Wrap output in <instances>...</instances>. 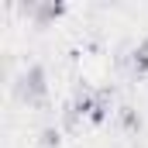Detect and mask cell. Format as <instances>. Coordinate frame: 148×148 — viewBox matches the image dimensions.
<instances>
[{"label": "cell", "mask_w": 148, "mask_h": 148, "mask_svg": "<svg viewBox=\"0 0 148 148\" xmlns=\"http://www.w3.org/2000/svg\"><path fill=\"white\" fill-rule=\"evenodd\" d=\"M21 100L28 103V107H41L45 100H48V73H45V66H28V73L21 76Z\"/></svg>", "instance_id": "1"}, {"label": "cell", "mask_w": 148, "mask_h": 148, "mask_svg": "<svg viewBox=\"0 0 148 148\" xmlns=\"http://www.w3.org/2000/svg\"><path fill=\"white\" fill-rule=\"evenodd\" d=\"M24 10L35 17V24H38V28H48L52 21H59V17L66 14V3H28Z\"/></svg>", "instance_id": "2"}, {"label": "cell", "mask_w": 148, "mask_h": 148, "mask_svg": "<svg viewBox=\"0 0 148 148\" xmlns=\"http://www.w3.org/2000/svg\"><path fill=\"white\" fill-rule=\"evenodd\" d=\"M110 117V86H103V90H97V107H93V114H90V124H103Z\"/></svg>", "instance_id": "3"}, {"label": "cell", "mask_w": 148, "mask_h": 148, "mask_svg": "<svg viewBox=\"0 0 148 148\" xmlns=\"http://www.w3.org/2000/svg\"><path fill=\"white\" fill-rule=\"evenodd\" d=\"M131 73L134 76H148V38H141L131 52Z\"/></svg>", "instance_id": "4"}, {"label": "cell", "mask_w": 148, "mask_h": 148, "mask_svg": "<svg viewBox=\"0 0 148 148\" xmlns=\"http://www.w3.org/2000/svg\"><path fill=\"white\" fill-rule=\"evenodd\" d=\"M121 124H124L127 131H138V127H141V117L134 114V107H121Z\"/></svg>", "instance_id": "5"}, {"label": "cell", "mask_w": 148, "mask_h": 148, "mask_svg": "<svg viewBox=\"0 0 148 148\" xmlns=\"http://www.w3.org/2000/svg\"><path fill=\"white\" fill-rule=\"evenodd\" d=\"M59 138H62L59 127H45V131H41V148H55V145H59Z\"/></svg>", "instance_id": "6"}]
</instances>
